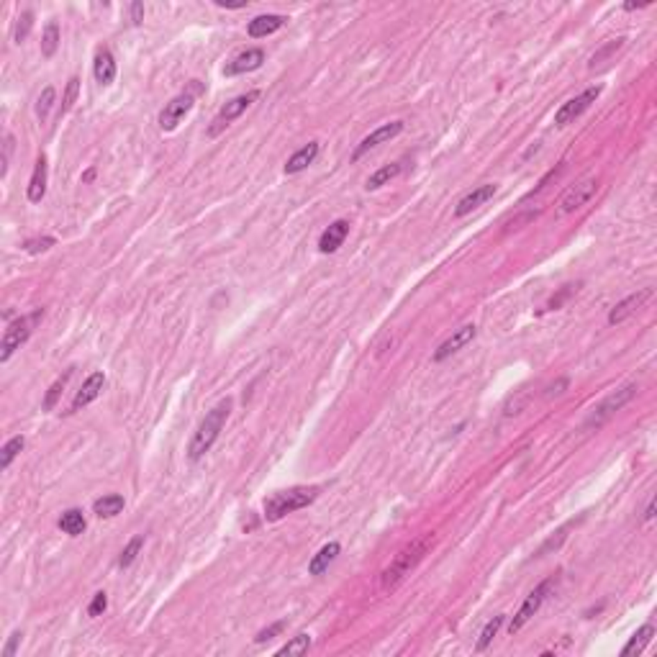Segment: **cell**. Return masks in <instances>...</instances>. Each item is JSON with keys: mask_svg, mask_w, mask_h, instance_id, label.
<instances>
[{"mask_svg": "<svg viewBox=\"0 0 657 657\" xmlns=\"http://www.w3.org/2000/svg\"><path fill=\"white\" fill-rule=\"evenodd\" d=\"M228 413H231V401H221V404H216L211 408V411L203 416V422L198 424V429H195L193 439H190V444H188V457L190 460H201L206 452H211L213 442L219 439L221 429H224V424H226Z\"/></svg>", "mask_w": 657, "mask_h": 657, "instance_id": "1", "label": "cell"}, {"mask_svg": "<svg viewBox=\"0 0 657 657\" xmlns=\"http://www.w3.org/2000/svg\"><path fill=\"white\" fill-rule=\"evenodd\" d=\"M431 542H434V537L431 534H424L422 540H413L408 547H404L401 552H398L396 557H393V563L388 565L385 570H383V578H380V588L383 590H393L398 585V583L404 581L406 575L411 573L416 565L422 563L424 555L429 552Z\"/></svg>", "mask_w": 657, "mask_h": 657, "instance_id": "2", "label": "cell"}, {"mask_svg": "<svg viewBox=\"0 0 657 657\" xmlns=\"http://www.w3.org/2000/svg\"><path fill=\"white\" fill-rule=\"evenodd\" d=\"M319 498V488L316 485H298V488H288L280 490L275 496H270L265 501V519L267 522H280L283 516L293 514L298 508H306L308 504H313Z\"/></svg>", "mask_w": 657, "mask_h": 657, "instance_id": "3", "label": "cell"}, {"mask_svg": "<svg viewBox=\"0 0 657 657\" xmlns=\"http://www.w3.org/2000/svg\"><path fill=\"white\" fill-rule=\"evenodd\" d=\"M42 316H44V308H36V311H31L28 316H21V319L10 321L6 334H3V344H0V363H8L10 357H13V352L21 349V344L28 342L31 331H34V326L42 321Z\"/></svg>", "mask_w": 657, "mask_h": 657, "instance_id": "4", "label": "cell"}, {"mask_svg": "<svg viewBox=\"0 0 657 657\" xmlns=\"http://www.w3.org/2000/svg\"><path fill=\"white\" fill-rule=\"evenodd\" d=\"M637 396V385H624V388H619V390H614L611 396H606L604 401H601L593 411H590V416H588V422H585V429H599V426H604V424L614 416L616 411H622L624 406L629 404L632 398Z\"/></svg>", "mask_w": 657, "mask_h": 657, "instance_id": "5", "label": "cell"}, {"mask_svg": "<svg viewBox=\"0 0 657 657\" xmlns=\"http://www.w3.org/2000/svg\"><path fill=\"white\" fill-rule=\"evenodd\" d=\"M195 93H198V85H193L190 90H185V93L175 95L172 101L162 108L160 113V128L162 131H175L177 126H180V121L193 110L195 106Z\"/></svg>", "mask_w": 657, "mask_h": 657, "instance_id": "6", "label": "cell"}, {"mask_svg": "<svg viewBox=\"0 0 657 657\" xmlns=\"http://www.w3.org/2000/svg\"><path fill=\"white\" fill-rule=\"evenodd\" d=\"M260 98V93L257 90H249V93H244V95H236V98H231V101L224 106V108L213 116V121H211V126H208V136H219L221 131L226 126H231V121H236V118L242 116L249 106H252L254 101Z\"/></svg>", "mask_w": 657, "mask_h": 657, "instance_id": "7", "label": "cell"}, {"mask_svg": "<svg viewBox=\"0 0 657 657\" xmlns=\"http://www.w3.org/2000/svg\"><path fill=\"white\" fill-rule=\"evenodd\" d=\"M552 585H555V578H547V581H542L537 588L531 590L529 596L524 599L522 608H519V611H516V616L511 619V624H508V632L516 634L524 626V624L531 622V616H534L542 608V604H544V599H547V593H549V588H552Z\"/></svg>", "mask_w": 657, "mask_h": 657, "instance_id": "8", "label": "cell"}, {"mask_svg": "<svg viewBox=\"0 0 657 657\" xmlns=\"http://www.w3.org/2000/svg\"><path fill=\"white\" fill-rule=\"evenodd\" d=\"M599 95H601V88L599 85H593V88H588V90H583L581 95H575V98H570V101H565L555 113V126H567V124H573L575 118L583 116V113L596 103Z\"/></svg>", "mask_w": 657, "mask_h": 657, "instance_id": "9", "label": "cell"}, {"mask_svg": "<svg viewBox=\"0 0 657 657\" xmlns=\"http://www.w3.org/2000/svg\"><path fill=\"white\" fill-rule=\"evenodd\" d=\"M596 190H599V177H583L581 183H575L573 188H567V193H565L563 201H560V211L573 213V211H578V208H583V206L593 198Z\"/></svg>", "mask_w": 657, "mask_h": 657, "instance_id": "10", "label": "cell"}, {"mask_svg": "<svg viewBox=\"0 0 657 657\" xmlns=\"http://www.w3.org/2000/svg\"><path fill=\"white\" fill-rule=\"evenodd\" d=\"M475 334H478L475 324H465V326H460L457 331H452V337H447L444 342H442V344L434 349L431 360H434V363H444L449 354L460 352L465 344H470L472 339H475Z\"/></svg>", "mask_w": 657, "mask_h": 657, "instance_id": "11", "label": "cell"}, {"mask_svg": "<svg viewBox=\"0 0 657 657\" xmlns=\"http://www.w3.org/2000/svg\"><path fill=\"white\" fill-rule=\"evenodd\" d=\"M652 295H655V290H652V288H642V290H637V293L626 295L622 303H616L614 308H611V313H608V324H611V326H616V324L626 321L629 316H634V313L640 311L642 306L647 303Z\"/></svg>", "mask_w": 657, "mask_h": 657, "instance_id": "12", "label": "cell"}, {"mask_svg": "<svg viewBox=\"0 0 657 657\" xmlns=\"http://www.w3.org/2000/svg\"><path fill=\"white\" fill-rule=\"evenodd\" d=\"M404 131V121H390V124H385V126H380V128H375L372 134H367L360 142V147L354 149V154H352V160L357 162L363 154H367L370 149H375V147H380V144H385V142H390V139H396L398 134Z\"/></svg>", "mask_w": 657, "mask_h": 657, "instance_id": "13", "label": "cell"}, {"mask_svg": "<svg viewBox=\"0 0 657 657\" xmlns=\"http://www.w3.org/2000/svg\"><path fill=\"white\" fill-rule=\"evenodd\" d=\"M262 62H265V51H262V49H247V51H242V54H236L231 62H226L224 75L234 77V75H244V72H254V69L262 67Z\"/></svg>", "mask_w": 657, "mask_h": 657, "instance_id": "14", "label": "cell"}, {"mask_svg": "<svg viewBox=\"0 0 657 657\" xmlns=\"http://www.w3.org/2000/svg\"><path fill=\"white\" fill-rule=\"evenodd\" d=\"M347 234H349V221L339 219V221H334V224H328V226L324 228V234L319 236V252H324V254L337 252L339 247L344 244Z\"/></svg>", "mask_w": 657, "mask_h": 657, "instance_id": "15", "label": "cell"}, {"mask_svg": "<svg viewBox=\"0 0 657 657\" xmlns=\"http://www.w3.org/2000/svg\"><path fill=\"white\" fill-rule=\"evenodd\" d=\"M493 195H496V185H493V183H485V185L475 188V190H470V193L465 195L463 201L457 203L455 216H457V219H463V216L472 213L475 208H481L483 203H488L490 198H493Z\"/></svg>", "mask_w": 657, "mask_h": 657, "instance_id": "16", "label": "cell"}, {"mask_svg": "<svg viewBox=\"0 0 657 657\" xmlns=\"http://www.w3.org/2000/svg\"><path fill=\"white\" fill-rule=\"evenodd\" d=\"M103 385H106V375L103 372H93L90 378L85 380L83 383V388L77 390L75 393V398H72V411H80V408H85L88 404H93L95 398L101 396V390H103Z\"/></svg>", "mask_w": 657, "mask_h": 657, "instance_id": "17", "label": "cell"}, {"mask_svg": "<svg viewBox=\"0 0 657 657\" xmlns=\"http://www.w3.org/2000/svg\"><path fill=\"white\" fill-rule=\"evenodd\" d=\"M47 177H49V165H47V157L39 154L34 172H31V180H28V190H26L31 203H42V198L47 195Z\"/></svg>", "mask_w": 657, "mask_h": 657, "instance_id": "18", "label": "cell"}, {"mask_svg": "<svg viewBox=\"0 0 657 657\" xmlns=\"http://www.w3.org/2000/svg\"><path fill=\"white\" fill-rule=\"evenodd\" d=\"M285 21L288 18L285 16H280V13H267V16H257L254 21H249V36L252 39H265V36H270V34H275L278 28H283L285 26Z\"/></svg>", "mask_w": 657, "mask_h": 657, "instance_id": "19", "label": "cell"}, {"mask_svg": "<svg viewBox=\"0 0 657 657\" xmlns=\"http://www.w3.org/2000/svg\"><path fill=\"white\" fill-rule=\"evenodd\" d=\"M319 142H308L306 147H301L298 152L290 157V160L285 162V175H298V172H303L308 165H313L316 162V157H319Z\"/></svg>", "mask_w": 657, "mask_h": 657, "instance_id": "20", "label": "cell"}, {"mask_svg": "<svg viewBox=\"0 0 657 657\" xmlns=\"http://www.w3.org/2000/svg\"><path fill=\"white\" fill-rule=\"evenodd\" d=\"M93 72H95V80L101 85H110L116 80V59H113V54H110L108 49H98L95 62H93Z\"/></svg>", "mask_w": 657, "mask_h": 657, "instance_id": "21", "label": "cell"}, {"mask_svg": "<svg viewBox=\"0 0 657 657\" xmlns=\"http://www.w3.org/2000/svg\"><path fill=\"white\" fill-rule=\"evenodd\" d=\"M339 542H328V544H324V547L316 552V555L311 557V563H308V575H321L328 570V565L337 560L339 555Z\"/></svg>", "mask_w": 657, "mask_h": 657, "instance_id": "22", "label": "cell"}, {"mask_svg": "<svg viewBox=\"0 0 657 657\" xmlns=\"http://www.w3.org/2000/svg\"><path fill=\"white\" fill-rule=\"evenodd\" d=\"M652 637H655V626H652V624H644V626H640V629L632 634V640L624 644L622 655L624 657L642 655V652H644V647H647L649 642H652Z\"/></svg>", "mask_w": 657, "mask_h": 657, "instance_id": "23", "label": "cell"}, {"mask_svg": "<svg viewBox=\"0 0 657 657\" xmlns=\"http://www.w3.org/2000/svg\"><path fill=\"white\" fill-rule=\"evenodd\" d=\"M404 172V165L401 162H393V165H385V167H380V169H375L370 177H367V183H365V188L367 190H378V188H383V185H388L390 180H396L398 175Z\"/></svg>", "mask_w": 657, "mask_h": 657, "instance_id": "24", "label": "cell"}, {"mask_svg": "<svg viewBox=\"0 0 657 657\" xmlns=\"http://www.w3.org/2000/svg\"><path fill=\"white\" fill-rule=\"evenodd\" d=\"M93 511H95V516H101V519H113V516H118L121 511H124V496L113 493V496L98 498V501L93 504Z\"/></svg>", "mask_w": 657, "mask_h": 657, "instance_id": "25", "label": "cell"}, {"mask_svg": "<svg viewBox=\"0 0 657 657\" xmlns=\"http://www.w3.org/2000/svg\"><path fill=\"white\" fill-rule=\"evenodd\" d=\"M85 516L83 511H77V508H69V511H65V514L59 516V529L65 531V534H69V537H80L85 531Z\"/></svg>", "mask_w": 657, "mask_h": 657, "instance_id": "26", "label": "cell"}, {"mask_svg": "<svg viewBox=\"0 0 657 657\" xmlns=\"http://www.w3.org/2000/svg\"><path fill=\"white\" fill-rule=\"evenodd\" d=\"M24 444H26V439L21 437V434H18V437H10L8 442H6L3 452H0V467H3V470H8L10 463H13L18 457V452L24 449Z\"/></svg>", "mask_w": 657, "mask_h": 657, "instance_id": "27", "label": "cell"}, {"mask_svg": "<svg viewBox=\"0 0 657 657\" xmlns=\"http://www.w3.org/2000/svg\"><path fill=\"white\" fill-rule=\"evenodd\" d=\"M501 624H504V614L493 616V619L485 624V629L481 632V640H478V644H475V649H478V652H485V649H488V644L493 642V637L498 634V629H501Z\"/></svg>", "mask_w": 657, "mask_h": 657, "instance_id": "28", "label": "cell"}, {"mask_svg": "<svg viewBox=\"0 0 657 657\" xmlns=\"http://www.w3.org/2000/svg\"><path fill=\"white\" fill-rule=\"evenodd\" d=\"M311 642L313 640L308 634H298V637H293L288 644H283V647L278 649V655H306V652L311 649Z\"/></svg>", "mask_w": 657, "mask_h": 657, "instance_id": "29", "label": "cell"}, {"mask_svg": "<svg viewBox=\"0 0 657 657\" xmlns=\"http://www.w3.org/2000/svg\"><path fill=\"white\" fill-rule=\"evenodd\" d=\"M57 47H59V26L51 21V24H47V28H44L42 54H44V57H51V54L57 51Z\"/></svg>", "mask_w": 657, "mask_h": 657, "instance_id": "30", "label": "cell"}, {"mask_svg": "<svg viewBox=\"0 0 657 657\" xmlns=\"http://www.w3.org/2000/svg\"><path fill=\"white\" fill-rule=\"evenodd\" d=\"M69 375H72V370H67L65 375H62V378H57L54 383H51L49 393H47V398H44V408H47V411H51V408L57 406L59 396H62V390H65V385H67Z\"/></svg>", "mask_w": 657, "mask_h": 657, "instance_id": "31", "label": "cell"}, {"mask_svg": "<svg viewBox=\"0 0 657 657\" xmlns=\"http://www.w3.org/2000/svg\"><path fill=\"white\" fill-rule=\"evenodd\" d=\"M77 95H80V77H69L67 88H65V98H62V108H59V116L69 113V108L75 106Z\"/></svg>", "mask_w": 657, "mask_h": 657, "instance_id": "32", "label": "cell"}, {"mask_svg": "<svg viewBox=\"0 0 657 657\" xmlns=\"http://www.w3.org/2000/svg\"><path fill=\"white\" fill-rule=\"evenodd\" d=\"M142 547H144V537L139 534V537H134V540L124 547V552H121V557H118V567H128V565L136 560V555H139V549Z\"/></svg>", "mask_w": 657, "mask_h": 657, "instance_id": "33", "label": "cell"}, {"mask_svg": "<svg viewBox=\"0 0 657 657\" xmlns=\"http://www.w3.org/2000/svg\"><path fill=\"white\" fill-rule=\"evenodd\" d=\"M51 106H54V88H44L39 101H36V118H39V121H47Z\"/></svg>", "mask_w": 657, "mask_h": 657, "instance_id": "34", "label": "cell"}, {"mask_svg": "<svg viewBox=\"0 0 657 657\" xmlns=\"http://www.w3.org/2000/svg\"><path fill=\"white\" fill-rule=\"evenodd\" d=\"M31 26H34V13L31 10H24L21 13V18H18L16 28H13V42L21 44L28 36V31H31Z\"/></svg>", "mask_w": 657, "mask_h": 657, "instance_id": "35", "label": "cell"}, {"mask_svg": "<svg viewBox=\"0 0 657 657\" xmlns=\"http://www.w3.org/2000/svg\"><path fill=\"white\" fill-rule=\"evenodd\" d=\"M54 244H57L54 236H42V239H28V242H24V249L28 254H39V252H47V249Z\"/></svg>", "mask_w": 657, "mask_h": 657, "instance_id": "36", "label": "cell"}, {"mask_svg": "<svg viewBox=\"0 0 657 657\" xmlns=\"http://www.w3.org/2000/svg\"><path fill=\"white\" fill-rule=\"evenodd\" d=\"M622 47H624V39H616V42L606 44V47H604V49H601L599 54H593V57H590V67H596V65H601L604 59L611 57V54H614L616 49H622Z\"/></svg>", "mask_w": 657, "mask_h": 657, "instance_id": "37", "label": "cell"}, {"mask_svg": "<svg viewBox=\"0 0 657 657\" xmlns=\"http://www.w3.org/2000/svg\"><path fill=\"white\" fill-rule=\"evenodd\" d=\"M106 606H108V596L106 593H95L93 601H90V606H88V614L90 616H101L103 611H106Z\"/></svg>", "mask_w": 657, "mask_h": 657, "instance_id": "38", "label": "cell"}, {"mask_svg": "<svg viewBox=\"0 0 657 657\" xmlns=\"http://www.w3.org/2000/svg\"><path fill=\"white\" fill-rule=\"evenodd\" d=\"M285 629V622H275L272 626H267V629H262L260 634H257V644H262V642H270L272 637H278L280 632Z\"/></svg>", "mask_w": 657, "mask_h": 657, "instance_id": "39", "label": "cell"}, {"mask_svg": "<svg viewBox=\"0 0 657 657\" xmlns=\"http://www.w3.org/2000/svg\"><path fill=\"white\" fill-rule=\"evenodd\" d=\"M10 152H13V134H6V144H3V177L8 175Z\"/></svg>", "mask_w": 657, "mask_h": 657, "instance_id": "40", "label": "cell"}, {"mask_svg": "<svg viewBox=\"0 0 657 657\" xmlns=\"http://www.w3.org/2000/svg\"><path fill=\"white\" fill-rule=\"evenodd\" d=\"M18 642H21V632H13V634H10L8 644H6V647H3V657H13V655H16V649H18Z\"/></svg>", "mask_w": 657, "mask_h": 657, "instance_id": "41", "label": "cell"}, {"mask_svg": "<svg viewBox=\"0 0 657 657\" xmlns=\"http://www.w3.org/2000/svg\"><path fill=\"white\" fill-rule=\"evenodd\" d=\"M142 18H144V6L142 3H134V6H131V21H134V24H142Z\"/></svg>", "mask_w": 657, "mask_h": 657, "instance_id": "42", "label": "cell"}, {"mask_svg": "<svg viewBox=\"0 0 657 657\" xmlns=\"http://www.w3.org/2000/svg\"><path fill=\"white\" fill-rule=\"evenodd\" d=\"M570 293H573V288H565V290H563L560 295H557V298H552V301H549V308H560V303H563V301H565V298H567Z\"/></svg>", "mask_w": 657, "mask_h": 657, "instance_id": "43", "label": "cell"}, {"mask_svg": "<svg viewBox=\"0 0 657 657\" xmlns=\"http://www.w3.org/2000/svg\"><path fill=\"white\" fill-rule=\"evenodd\" d=\"M655 519V498H649L647 511H644V522H652Z\"/></svg>", "mask_w": 657, "mask_h": 657, "instance_id": "44", "label": "cell"}, {"mask_svg": "<svg viewBox=\"0 0 657 657\" xmlns=\"http://www.w3.org/2000/svg\"><path fill=\"white\" fill-rule=\"evenodd\" d=\"M649 3H626L624 6V10H640V8H647Z\"/></svg>", "mask_w": 657, "mask_h": 657, "instance_id": "45", "label": "cell"}, {"mask_svg": "<svg viewBox=\"0 0 657 657\" xmlns=\"http://www.w3.org/2000/svg\"><path fill=\"white\" fill-rule=\"evenodd\" d=\"M565 385H567L565 380H560V383H557V388H565ZM557 393H563V390H555V388H549V393H547V396H557Z\"/></svg>", "mask_w": 657, "mask_h": 657, "instance_id": "46", "label": "cell"}, {"mask_svg": "<svg viewBox=\"0 0 657 657\" xmlns=\"http://www.w3.org/2000/svg\"><path fill=\"white\" fill-rule=\"evenodd\" d=\"M93 177H95V169L90 167V169H88V172H85V175H83V183H90Z\"/></svg>", "mask_w": 657, "mask_h": 657, "instance_id": "47", "label": "cell"}]
</instances>
